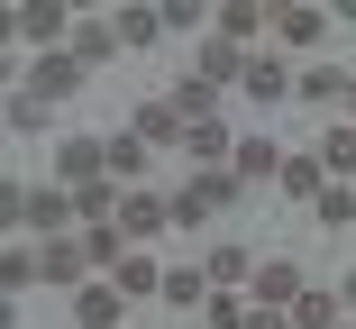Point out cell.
I'll return each instance as SVG.
<instances>
[{
	"label": "cell",
	"instance_id": "cell-1",
	"mask_svg": "<svg viewBox=\"0 0 356 329\" xmlns=\"http://www.w3.org/2000/svg\"><path fill=\"white\" fill-rule=\"evenodd\" d=\"M0 211H10L19 220V238H74V192H64V183H10V192H0Z\"/></svg>",
	"mask_w": 356,
	"mask_h": 329
},
{
	"label": "cell",
	"instance_id": "cell-2",
	"mask_svg": "<svg viewBox=\"0 0 356 329\" xmlns=\"http://www.w3.org/2000/svg\"><path fill=\"white\" fill-rule=\"evenodd\" d=\"M238 192H247V183H238L229 165H192V183L174 192V229H192V238H201V220H220Z\"/></svg>",
	"mask_w": 356,
	"mask_h": 329
},
{
	"label": "cell",
	"instance_id": "cell-3",
	"mask_svg": "<svg viewBox=\"0 0 356 329\" xmlns=\"http://www.w3.org/2000/svg\"><path fill=\"white\" fill-rule=\"evenodd\" d=\"M256 311H293L302 293H311V266H293V256H274V266H256Z\"/></svg>",
	"mask_w": 356,
	"mask_h": 329
},
{
	"label": "cell",
	"instance_id": "cell-4",
	"mask_svg": "<svg viewBox=\"0 0 356 329\" xmlns=\"http://www.w3.org/2000/svg\"><path fill=\"white\" fill-rule=\"evenodd\" d=\"M10 28H19L28 46H55V55H64V46H74V28H83V19L64 10V0H28V10H19Z\"/></svg>",
	"mask_w": 356,
	"mask_h": 329
},
{
	"label": "cell",
	"instance_id": "cell-5",
	"mask_svg": "<svg viewBox=\"0 0 356 329\" xmlns=\"http://www.w3.org/2000/svg\"><path fill=\"white\" fill-rule=\"evenodd\" d=\"M110 174V147L101 138H55V183L64 192H83V183H101Z\"/></svg>",
	"mask_w": 356,
	"mask_h": 329
},
{
	"label": "cell",
	"instance_id": "cell-6",
	"mask_svg": "<svg viewBox=\"0 0 356 329\" xmlns=\"http://www.w3.org/2000/svg\"><path fill=\"white\" fill-rule=\"evenodd\" d=\"M247 64H256V55H247V46H229V37H201V46H192V74H201L210 92L247 83Z\"/></svg>",
	"mask_w": 356,
	"mask_h": 329
},
{
	"label": "cell",
	"instance_id": "cell-7",
	"mask_svg": "<svg viewBox=\"0 0 356 329\" xmlns=\"http://www.w3.org/2000/svg\"><path fill=\"white\" fill-rule=\"evenodd\" d=\"M165 229H174V202H156V192L137 183L128 202H119V238H128V247H147V238H165Z\"/></svg>",
	"mask_w": 356,
	"mask_h": 329
},
{
	"label": "cell",
	"instance_id": "cell-8",
	"mask_svg": "<svg viewBox=\"0 0 356 329\" xmlns=\"http://www.w3.org/2000/svg\"><path fill=\"white\" fill-rule=\"evenodd\" d=\"M283 165H293V156H283L274 138H238V156H229V174L256 192V183H283Z\"/></svg>",
	"mask_w": 356,
	"mask_h": 329
},
{
	"label": "cell",
	"instance_id": "cell-9",
	"mask_svg": "<svg viewBox=\"0 0 356 329\" xmlns=\"http://www.w3.org/2000/svg\"><path fill=\"white\" fill-rule=\"evenodd\" d=\"M119 320H128V293H119V284H110V275H101V284H83V293H74V329H119Z\"/></svg>",
	"mask_w": 356,
	"mask_h": 329
},
{
	"label": "cell",
	"instance_id": "cell-10",
	"mask_svg": "<svg viewBox=\"0 0 356 329\" xmlns=\"http://www.w3.org/2000/svg\"><path fill=\"white\" fill-rule=\"evenodd\" d=\"M19 92H37V101L55 110V101H74V92H83V64H74V55H37V74H28Z\"/></svg>",
	"mask_w": 356,
	"mask_h": 329
},
{
	"label": "cell",
	"instance_id": "cell-11",
	"mask_svg": "<svg viewBox=\"0 0 356 329\" xmlns=\"http://www.w3.org/2000/svg\"><path fill=\"white\" fill-rule=\"evenodd\" d=\"M329 28H338V19L311 10V0H283V10H274V37H283V46H320Z\"/></svg>",
	"mask_w": 356,
	"mask_h": 329
},
{
	"label": "cell",
	"instance_id": "cell-12",
	"mask_svg": "<svg viewBox=\"0 0 356 329\" xmlns=\"http://www.w3.org/2000/svg\"><path fill=\"white\" fill-rule=\"evenodd\" d=\"M64 55H74L83 74H92V64H110V55H128V46H119V19H83V28H74V46H64Z\"/></svg>",
	"mask_w": 356,
	"mask_h": 329
},
{
	"label": "cell",
	"instance_id": "cell-13",
	"mask_svg": "<svg viewBox=\"0 0 356 329\" xmlns=\"http://www.w3.org/2000/svg\"><path fill=\"white\" fill-rule=\"evenodd\" d=\"M128 128H137L147 147H192V128H183V110H174V101H147V110H137Z\"/></svg>",
	"mask_w": 356,
	"mask_h": 329
},
{
	"label": "cell",
	"instance_id": "cell-14",
	"mask_svg": "<svg viewBox=\"0 0 356 329\" xmlns=\"http://www.w3.org/2000/svg\"><path fill=\"white\" fill-rule=\"evenodd\" d=\"M238 92L274 110V101H293V92H302V74H283V64H274V55H256V64H247V83H238Z\"/></svg>",
	"mask_w": 356,
	"mask_h": 329
},
{
	"label": "cell",
	"instance_id": "cell-15",
	"mask_svg": "<svg viewBox=\"0 0 356 329\" xmlns=\"http://www.w3.org/2000/svg\"><path fill=\"white\" fill-rule=\"evenodd\" d=\"M338 320H347V293H338V284H311V293L293 302V329H338Z\"/></svg>",
	"mask_w": 356,
	"mask_h": 329
},
{
	"label": "cell",
	"instance_id": "cell-16",
	"mask_svg": "<svg viewBox=\"0 0 356 329\" xmlns=\"http://www.w3.org/2000/svg\"><path fill=\"white\" fill-rule=\"evenodd\" d=\"M201 275H210V293H238V284H256V256H247V247H210Z\"/></svg>",
	"mask_w": 356,
	"mask_h": 329
},
{
	"label": "cell",
	"instance_id": "cell-17",
	"mask_svg": "<svg viewBox=\"0 0 356 329\" xmlns=\"http://www.w3.org/2000/svg\"><path fill=\"white\" fill-rule=\"evenodd\" d=\"M329 183H338V174H329L320 156H293V165H283V183H274V192H283V202H320Z\"/></svg>",
	"mask_w": 356,
	"mask_h": 329
},
{
	"label": "cell",
	"instance_id": "cell-18",
	"mask_svg": "<svg viewBox=\"0 0 356 329\" xmlns=\"http://www.w3.org/2000/svg\"><path fill=\"white\" fill-rule=\"evenodd\" d=\"M165 101H174V110H183V128H210V119H220V92H210V83H201V74H183V83H174V92H165Z\"/></svg>",
	"mask_w": 356,
	"mask_h": 329
},
{
	"label": "cell",
	"instance_id": "cell-19",
	"mask_svg": "<svg viewBox=\"0 0 356 329\" xmlns=\"http://www.w3.org/2000/svg\"><path fill=\"white\" fill-rule=\"evenodd\" d=\"M10 138H55V110L37 92H10Z\"/></svg>",
	"mask_w": 356,
	"mask_h": 329
},
{
	"label": "cell",
	"instance_id": "cell-20",
	"mask_svg": "<svg viewBox=\"0 0 356 329\" xmlns=\"http://www.w3.org/2000/svg\"><path fill=\"white\" fill-rule=\"evenodd\" d=\"M147 156H156L147 138H110V183H128V192H137V183H147Z\"/></svg>",
	"mask_w": 356,
	"mask_h": 329
},
{
	"label": "cell",
	"instance_id": "cell-21",
	"mask_svg": "<svg viewBox=\"0 0 356 329\" xmlns=\"http://www.w3.org/2000/svg\"><path fill=\"white\" fill-rule=\"evenodd\" d=\"M165 302H174V311H210V275H201V266H174V275H165Z\"/></svg>",
	"mask_w": 356,
	"mask_h": 329
},
{
	"label": "cell",
	"instance_id": "cell-22",
	"mask_svg": "<svg viewBox=\"0 0 356 329\" xmlns=\"http://www.w3.org/2000/svg\"><path fill=\"white\" fill-rule=\"evenodd\" d=\"M28 284H37V238H19L10 256H0V293H10V302H19Z\"/></svg>",
	"mask_w": 356,
	"mask_h": 329
},
{
	"label": "cell",
	"instance_id": "cell-23",
	"mask_svg": "<svg viewBox=\"0 0 356 329\" xmlns=\"http://www.w3.org/2000/svg\"><path fill=\"white\" fill-rule=\"evenodd\" d=\"M110 284H119L128 302H147V293H165V266H156V256H128V266H119Z\"/></svg>",
	"mask_w": 356,
	"mask_h": 329
},
{
	"label": "cell",
	"instance_id": "cell-24",
	"mask_svg": "<svg viewBox=\"0 0 356 329\" xmlns=\"http://www.w3.org/2000/svg\"><path fill=\"white\" fill-rule=\"evenodd\" d=\"M347 83H356L347 64H311V74H302V101H320V110H329V101H347Z\"/></svg>",
	"mask_w": 356,
	"mask_h": 329
},
{
	"label": "cell",
	"instance_id": "cell-25",
	"mask_svg": "<svg viewBox=\"0 0 356 329\" xmlns=\"http://www.w3.org/2000/svg\"><path fill=\"white\" fill-rule=\"evenodd\" d=\"M311 220L320 229H356V183H329L320 202H311Z\"/></svg>",
	"mask_w": 356,
	"mask_h": 329
},
{
	"label": "cell",
	"instance_id": "cell-26",
	"mask_svg": "<svg viewBox=\"0 0 356 329\" xmlns=\"http://www.w3.org/2000/svg\"><path fill=\"white\" fill-rule=\"evenodd\" d=\"M119 19V46H156L165 37V10H110Z\"/></svg>",
	"mask_w": 356,
	"mask_h": 329
},
{
	"label": "cell",
	"instance_id": "cell-27",
	"mask_svg": "<svg viewBox=\"0 0 356 329\" xmlns=\"http://www.w3.org/2000/svg\"><path fill=\"white\" fill-rule=\"evenodd\" d=\"M320 165H329L338 183H356V128H329V138H320Z\"/></svg>",
	"mask_w": 356,
	"mask_h": 329
},
{
	"label": "cell",
	"instance_id": "cell-28",
	"mask_svg": "<svg viewBox=\"0 0 356 329\" xmlns=\"http://www.w3.org/2000/svg\"><path fill=\"white\" fill-rule=\"evenodd\" d=\"M256 28H265V10H256V0H229V10H220V37H229V46H247Z\"/></svg>",
	"mask_w": 356,
	"mask_h": 329
},
{
	"label": "cell",
	"instance_id": "cell-29",
	"mask_svg": "<svg viewBox=\"0 0 356 329\" xmlns=\"http://www.w3.org/2000/svg\"><path fill=\"white\" fill-rule=\"evenodd\" d=\"M247 329H293V311H247Z\"/></svg>",
	"mask_w": 356,
	"mask_h": 329
},
{
	"label": "cell",
	"instance_id": "cell-30",
	"mask_svg": "<svg viewBox=\"0 0 356 329\" xmlns=\"http://www.w3.org/2000/svg\"><path fill=\"white\" fill-rule=\"evenodd\" d=\"M338 293H347V320H356V275H347V284H338Z\"/></svg>",
	"mask_w": 356,
	"mask_h": 329
},
{
	"label": "cell",
	"instance_id": "cell-31",
	"mask_svg": "<svg viewBox=\"0 0 356 329\" xmlns=\"http://www.w3.org/2000/svg\"><path fill=\"white\" fill-rule=\"evenodd\" d=\"M347 119H356V83H347Z\"/></svg>",
	"mask_w": 356,
	"mask_h": 329
},
{
	"label": "cell",
	"instance_id": "cell-32",
	"mask_svg": "<svg viewBox=\"0 0 356 329\" xmlns=\"http://www.w3.org/2000/svg\"><path fill=\"white\" fill-rule=\"evenodd\" d=\"M338 329H356V320H338Z\"/></svg>",
	"mask_w": 356,
	"mask_h": 329
}]
</instances>
